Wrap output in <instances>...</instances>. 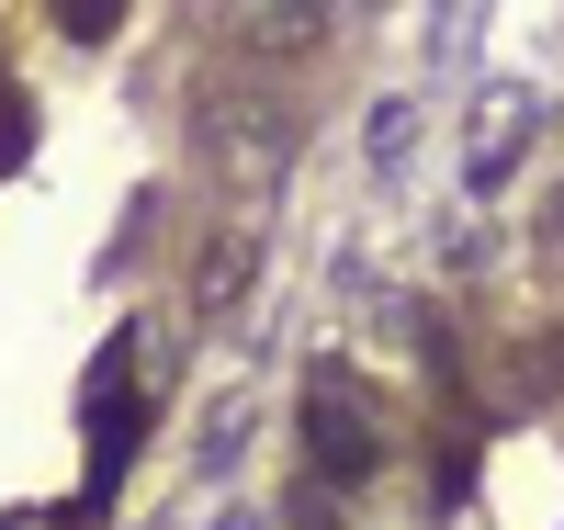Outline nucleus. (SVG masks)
Listing matches in <instances>:
<instances>
[{
	"label": "nucleus",
	"mask_w": 564,
	"mask_h": 530,
	"mask_svg": "<svg viewBox=\"0 0 564 530\" xmlns=\"http://www.w3.org/2000/svg\"><path fill=\"white\" fill-rule=\"evenodd\" d=\"M68 23H79V34H102V23H113V0H68Z\"/></svg>",
	"instance_id": "obj_1"
}]
</instances>
